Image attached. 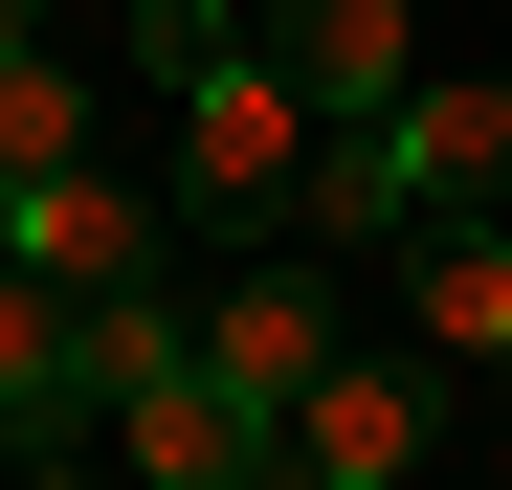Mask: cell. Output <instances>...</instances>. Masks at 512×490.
Here are the masks:
<instances>
[{
	"label": "cell",
	"instance_id": "1",
	"mask_svg": "<svg viewBox=\"0 0 512 490\" xmlns=\"http://www.w3.org/2000/svg\"><path fill=\"white\" fill-rule=\"evenodd\" d=\"M134 45H156V90H179V201L223 245H290L312 223V112H290V67L245 45V0H134Z\"/></svg>",
	"mask_w": 512,
	"mask_h": 490
},
{
	"label": "cell",
	"instance_id": "2",
	"mask_svg": "<svg viewBox=\"0 0 512 490\" xmlns=\"http://www.w3.org/2000/svg\"><path fill=\"white\" fill-rule=\"evenodd\" d=\"M312 223H334V245H401V223H512V90H490V67H423L379 134H334V156H312Z\"/></svg>",
	"mask_w": 512,
	"mask_h": 490
},
{
	"label": "cell",
	"instance_id": "3",
	"mask_svg": "<svg viewBox=\"0 0 512 490\" xmlns=\"http://www.w3.org/2000/svg\"><path fill=\"white\" fill-rule=\"evenodd\" d=\"M201 357H223V401H245V424H290V401L357 357V312H334V268H312V245H245V268H223V312H201Z\"/></svg>",
	"mask_w": 512,
	"mask_h": 490
},
{
	"label": "cell",
	"instance_id": "4",
	"mask_svg": "<svg viewBox=\"0 0 512 490\" xmlns=\"http://www.w3.org/2000/svg\"><path fill=\"white\" fill-rule=\"evenodd\" d=\"M156 245H179V223H156V179H112V156L0 179V268H45L67 312H90V290H156Z\"/></svg>",
	"mask_w": 512,
	"mask_h": 490
},
{
	"label": "cell",
	"instance_id": "5",
	"mask_svg": "<svg viewBox=\"0 0 512 490\" xmlns=\"http://www.w3.org/2000/svg\"><path fill=\"white\" fill-rule=\"evenodd\" d=\"M423 446H446V357H334L290 401V490H423Z\"/></svg>",
	"mask_w": 512,
	"mask_h": 490
},
{
	"label": "cell",
	"instance_id": "6",
	"mask_svg": "<svg viewBox=\"0 0 512 490\" xmlns=\"http://www.w3.org/2000/svg\"><path fill=\"white\" fill-rule=\"evenodd\" d=\"M245 45L290 67L312 134H379V112L423 90V23H401V0H245Z\"/></svg>",
	"mask_w": 512,
	"mask_h": 490
},
{
	"label": "cell",
	"instance_id": "7",
	"mask_svg": "<svg viewBox=\"0 0 512 490\" xmlns=\"http://www.w3.org/2000/svg\"><path fill=\"white\" fill-rule=\"evenodd\" d=\"M112 468H134V490H290V424H245L223 357H156V379L112 401Z\"/></svg>",
	"mask_w": 512,
	"mask_h": 490
},
{
	"label": "cell",
	"instance_id": "8",
	"mask_svg": "<svg viewBox=\"0 0 512 490\" xmlns=\"http://www.w3.org/2000/svg\"><path fill=\"white\" fill-rule=\"evenodd\" d=\"M401 312L423 357H512V223H401Z\"/></svg>",
	"mask_w": 512,
	"mask_h": 490
},
{
	"label": "cell",
	"instance_id": "9",
	"mask_svg": "<svg viewBox=\"0 0 512 490\" xmlns=\"http://www.w3.org/2000/svg\"><path fill=\"white\" fill-rule=\"evenodd\" d=\"M0 424L23 446H90V357H67V290L0 268Z\"/></svg>",
	"mask_w": 512,
	"mask_h": 490
},
{
	"label": "cell",
	"instance_id": "10",
	"mask_svg": "<svg viewBox=\"0 0 512 490\" xmlns=\"http://www.w3.org/2000/svg\"><path fill=\"white\" fill-rule=\"evenodd\" d=\"M90 156V67L67 45H0V179H67Z\"/></svg>",
	"mask_w": 512,
	"mask_h": 490
},
{
	"label": "cell",
	"instance_id": "11",
	"mask_svg": "<svg viewBox=\"0 0 512 490\" xmlns=\"http://www.w3.org/2000/svg\"><path fill=\"white\" fill-rule=\"evenodd\" d=\"M0 490H90V468H67V446H23V468H0Z\"/></svg>",
	"mask_w": 512,
	"mask_h": 490
}]
</instances>
